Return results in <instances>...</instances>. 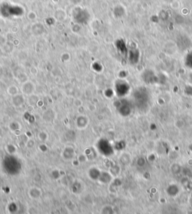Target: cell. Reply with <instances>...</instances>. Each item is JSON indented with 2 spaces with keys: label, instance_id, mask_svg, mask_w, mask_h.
<instances>
[{
  "label": "cell",
  "instance_id": "1",
  "mask_svg": "<svg viewBox=\"0 0 192 214\" xmlns=\"http://www.w3.org/2000/svg\"><path fill=\"white\" fill-rule=\"evenodd\" d=\"M34 90H35V87L32 82L28 81V82L24 83L23 85V92L26 95H31L33 93Z\"/></svg>",
  "mask_w": 192,
  "mask_h": 214
},
{
  "label": "cell",
  "instance_id": "2",
  "mask_svg": "<svg viewBox=\"0 0 192 214\" xmlns=\"http://www.w3.org/2000/svg\"><path fill=\"white\" fill-rule=\"evenodd\" d=\"M63 14H65L64 11H62V10H58V11L56 12V14H55V17H56V19L63 20H64L66 17V16H63V15H62Z\"/></svg>",
  "mask_w": 192,
  "mask_h": 214
}]
</instances>
